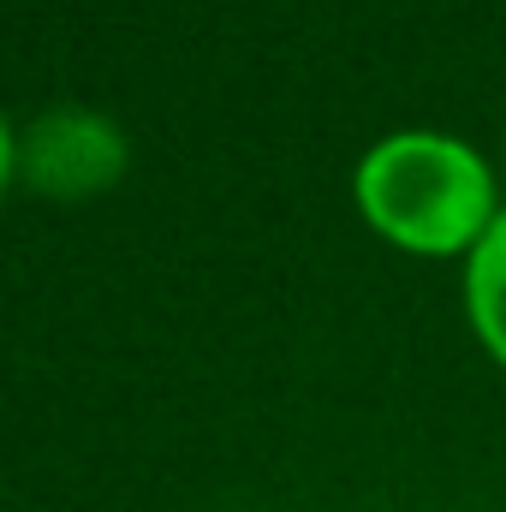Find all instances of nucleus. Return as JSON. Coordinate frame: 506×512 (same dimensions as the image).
<instances>
[{
    "label": "nucleus",
    "mask_w": 506,
    "mask_h": 512,
    "mask_svg": "<svg viewBox=\"0 0 506 512\" xmlns=\"http://www.w3.org/2000/svg\"><path fill=\"white\" fill-rule=\"evenodd\" d=\"M120 167H126V137L102 114L60 108V114H42L24 137V173L48 197H90L114 185Z\"/></svg>",
    "instance_id": "2"
},
{
    "label": "nucleus",
    "mask_w": 506,
    "mask_h": 512,
    "mask_svg": "<svg viewBox=\"0 0 506 512\" xmlns=\"http://www.w3.org/2000/svg\"><path fill=\"white\" fill-rule=\"evenodd\" d=\"M358 203L381 233L405 251H459L495 227V185L483 161L429 131H405L370 149L358 167Z\"/></svg>",
    "instance_id": "1"
},
{
    "label": "nucleus",
    "mask_w": 506,
    "mask_h": 512,
    "mask_svg": "<svg viewBox=\"0 0 506 512\" xmlns=\"http://www.w3.org/2000/svg\"><path fill=\"white\" fill-rule=\"evenodd\" d=\"M6 173H12V131L0 120V191H6Z\"/></svg>",
    "instance_id": "4"
},
{
    "label": "nucleus",
    "mask_w": 506,
    "mask_h": 512,
    "mask_svg": "<svg viewBox=\"0 0 506 512\" xmlns=\"http://www.w3.org/2000/svg\"><path fill=\"white\" fill-rule=\"evenodd\" d=\"M471 322L489 340V352L506 364V215H495V227L477 239L471 251Z\"/></svg>",
    "instance_id": "3"
}]
</instances>
